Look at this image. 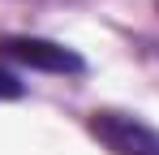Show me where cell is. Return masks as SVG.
Masks as SVG:
<instances>
[{"label":"cell","mask_w":159,"mask_h":155,"mask_svg":"<svg viewBox=\"0 0 159 155\" xmlns=\"http://www.w3.org/2000/svg\"><path fill=\"white\" fill-rule=\"evenodd\" d=\"M90 134L103 142L112 155H159V134L138 116L125 112H90Z\"/></svg>","instance_id":"6da1fadb"},{"label":"cell","mask_w":159,"mask_h":155,"mask_svg":"<svg viewBox=\"0 0 159 155\" xmlns=\"http://www.w3.org/2000/svg\"><path fill=\"white\" fill-rule=\"evenodd\" d=\"M0 52L30 69H48V73H82L86 69V60L73 48L52 43V39H0Z\"/></svg>","instance_id":"7a4b0ae2"},{"label":"cell","mask_w":159,"mask_h":155,"mask_svg":"<svg viewBox=\"0 0 159 155\" xmlns=\"http://www.w3.org/2000/svg\"><path fill=\"white\" fill-rule=\"evenodd\" d=\"M26 86L17 82V73H9V69H0V99H17Z\"/></svg>","instance_id":"3957f363"}]
</instances>
